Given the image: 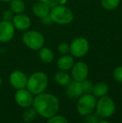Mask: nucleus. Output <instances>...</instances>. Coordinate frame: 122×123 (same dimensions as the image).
Segmentation results:
<instances>
[{
    "label": "nucleus",
    "instance_id": "nucleus-1",
    "mask_svg": "<svg viewBox=\"0 0 122 123\" xmlns=\"http://www.w3.org/2000/svg\"><path fill=\"white\" fill-rule=\"evenodd\" d=\"M32 105L39 116L47 119L56 115L59 109L58 98L50 93L43 92L36 95Z\"/></svg>",
    "mask_w": 122,
    "mask_h": 123
},
{
    "label": "nucleus",
    "instance_id": "nucleus-2",
    "mask_svg": "<svg viewBox=\"0 0 122 123\" xmlns=\"http://www.w3.org/2000/svg\"><path fill=\"white\" fill-rule=\"evenodd\" d=\"M49 83V79L45 73L36 71L28 77L26 88L33 95H39L46 90Z\"/></svg>",
    "mask_w": 122,
    "mask_h": 123
},
{
    "label": "nucleus",
    "instance_id": "nucleus-3",
    "mask_svg": "<svg viewBox=\"0 0 122 123\" xmlns=\"http://www.w3.org/2000/svg\"><path fill=\"white\" fill-rule=\"evenodd\" d=\"M49 17L53 23L59 25H67L72 23L74 13L72 10L65 5H56L50 8Z\"/></svg>",
    "mask_w": 122,
    "mask_h": 123
},
{
    "label": "nucleus",
    "instance_id": "nucleus-4",
    "mask_svg": "<svg viewBox=\"0 0 122 123\" xmlns=\"http://www.w3.org/2000/svg\"><path fill=\"white\" fill-rule=\"evenodd\" d=\"M23 44L32 50H39L44 44V37L36 30H27L22 36Z\"/></svg>",
    "mask_w": 122,
    "mask_h": 123
},
{
    "label": "nucleus",
    "instance_id": "nucleus-5",
    "mask_svg": "<svg viewBox=\"0 0 122 123\" xmlns=\"http://www.w3.org/2000/svg\"><path fill=\"white\" fill-rule=\"evenodd\" d=\"M96 107V98L92 94H84L78 98L76 109L79 114L83 117L91 114Z\"/></svg>",
    "mask_w": 122,
    "mask_h": 123
},
{
    "label": "nucleus",
    "instance_id": "nucleus-6",
    "mask_svg": "<svg viewBox=\"0 0 122 123\" xmlns=\"http://www.w3.org/2000/svg\"><path fill=\"white\" fill-rule=\"evenodd\" d=\"M96 112L101 118L110 117L116 111V104L110 96H101L96 103Z\"/></svg>",
    "mask_w": 122,
    "mask_h": 123
},
{
    "label": "nucleus",
    "instance_id": "nucleus-7",
    "mask_svg": "<svg viewBox=\"0 0 122 123\" xmlns=\"http://www.w3.org/2000/svg\"><path fill=\"white\" fill-rule=\"evenodd\" d=\"M90 50V43L88 39L84 37L75 39L70 44V53L73 57H84Z\"/></svg>",
    "mask_w": 122,
    "mask_h": 123
},
{
    "label": "nucleus",
    "instance_id": "nucleus-8",
    "mask_svg": "<svg viewBox=\"0 0 122 123\" xmlns=\"http://www.w3.org/2000/svg\"><path fill=\"white\" fill-rule=\"evenodd\" d=\"M15 28L11 21L3 19L0 21V43H8L13 39Z\"/></svg>",
    "mask_w": 122,
    "mask_h": 123
},
{
    "label": "nucleus",
    "instance_id": "nucleus-9",
    "mask_svg": "<svg viewBox=\"0 0 122 123\" xmlns=\"http://www.w3.org/2000/svg\"><path fill=\"white\" fill-rule=\"evenodd\" d=\"M89 71L90 70L87 64L83 61H79L74 64L71 68V76L74 80L81 82L88 78Z\"/></svg>",
    "mask_w": 122,
    "mask_h": 123
},
{
    "label": "nucleus",
    "instance_id": "nucleus-10",
    "mask_svg": "<svg viewBox=\"0 0 122 123\" xmlns=\"http://www.w3.org/2000/svg\"><path fill=\"white\" fill-rule=\"evenodd\" d=\"M14 99L16 103L23 108H27L33 105L34 96L33 94L27 88L17 90L14 95Z\"/></svg>",
    "mask_w": 122,
    "mask_h": 123
},
{
    "label": "nucleus",
    "instance_id": "nucleus-11",
    "mask_svg": "<svg viewBox=\"0 0 122 123\" xmlns=\"http://www.w3.org/2000/svg\"><path fill=\"white\" fill-rule=\"evenodd\" d=\"M9 83L13 88L16 90L26 88L28 82V76L21 70H14L9 75Z\"/></svg>",
    "mask_w": 122,
    "mask_h": 123
},
{
    "label": "nucleus",
    "instance_id": "nucleus-12",
    "mask_svg": "<svg viewBox=\"0 0 122 123\" xmlns=\"http://www.w3.org/2000/svg\"><path fill=\"white\" fill-rule=\"evenodd\" d=\"M11 22L15 29L18 31H27L31 26V19L29 16L23 13L14 14Z\"/></svg>",
    "mask_w": 122,
    "mask_h": 123
},
{
    "label": "nucleus",
    "instance_id": "nucleus-13",
    "mask_svg": "<svg viewBox=\"0 0 122 123\" xmlns=\"http://www.w3.org/2000/svg\"><path fill=\"white\" fill-rule=\"evenodd\" d=\"M65 92L68 97L71 99H78L83 95L84 91L82 89L81 82L76 80L70 81L66 86Z\"/></svg>",
    "mask_w": 122,
    "mask_h": 123
},
{
    "label": "nucleus",
    "instance_id": "nucleus-14",
    "mask_svg": "<svg viewBox=\"0 0 122 123\" xmlns=\"http://www.w3.org/2000/svg\"><path fill=\"white\" fill-rule=\"evenodd\" d=\"M33 14L38 18H44L49 14L50 12V7L48 5V3H43V2L38 1L36 3H34L32 8Z\"/></svg>",
    "mask_w": 122,
    "mask_h": 123
},
{
    "label": "nucleus",
    "instance_id": "nucleus-15",
    "mask_svg": "<svg viewBox=\"0 0 122 123\" xmlns=\"http://www.w3.org/2000/svg\"><path fill=\"white\" fill-rule=\"evenodd\" d=\"M75 64V60L73 56L70 55H63L61 57H59L57 61V66L60 70L67 71V70H71Z\"/></svg>",
    "mask_w": 122,
    "mask_h": 123
},
{
    "label": "nucleus",
    "instance_id": "nucleus-16",
    "mask_svg": "<svg viewBox=\"0 0 122 123\" xmlns=\"http://www.w3.org/2000/svg\"><path fill=\"white\" fill-rule=\"evenodd\" d=\"M108 91H109V86L105 82L100 81L94 85L92 94L95 97H101V96H106Z\"/></svg>",
    "mask_w": 122,
    "mask_h": 123
},
{
    "label": "nucleus",
    "instance_id": "nucleus-17",
    "mask_svg": "<svg viewBox=\"0 0 122 123\" xmlns=\"http://www.w3.org/2000/svg\"><path fill=\"white\" fill-rule=\"evenodd\" d=\"M54 80L61 86H66L71 81V77L67 71L59 70L54 74Z\"/></svg>",
    "mask_w": 122,
    "mask_h": 123
},
{
    "label": "nucleus",
    "instance_id": "nucleus-18",
    "mask_svg": "<svg viewBox=\"0 0 122 123\" xmlns=\"http://www.w3.org/2000/svg\"><path fill=\"white\" fill-rule=\"evenodd\" d=\"M25 8L26 5L23 0H11L9 2V9L14 14L23 13Z\"/></svg>",
    "mask_w": 122,
    "mask_h": 123
},
{
    "label": "nucleus",
    "instance_id": "nucleus-19",
    "mask_svg": "<svg viewBox=\"0 0 122 123\" xmlns=\"http://www.w3.org/2000/svg\"><path fill=\"white\" fill-rule=\"evenodd\" d=\"M39 58L44 63H51L54 59V52L48 47H42L39 49Z\"/></svg>",
    "mask_w": 122,
    "mask_h": 123
},
{
    "label": "nucleus",
    "instance_id": "nucleus-20",
    "mask_svg": "<svg viewBox=\"0 0 122 123\" xmlns=\"http://www.w3.org/2000/svg\"><path fill=\"white\" fill-rule=\"evenodd\" d=\"M38 113L34 107H27L25 108L24 111L23 112V119L25 122H32L35 120Z\"/></svg>",
    "mask_w": 122,
    "mask_h": 123
},
{
    "label": "nucleus",
    "instance_id": "nucleus-21",
    "mask_svg": "<svg viewBox=\"0 0 122 123\" xmlns=\"http://www.w3.org/2000/svg\"><path fill=\"white\" fill-rule=\"evenodd\" d=\"M121 0H101L100 5L104 9L112 11L119 7Z\"/></svg>",
    "mask_w": 122,
    "mask_h": 123
},
{
    "label": "nucleus",
    "instance_id": "nucleus-22",
    "mask_svg": "<svg viewBox=\"0 0 122 123\" xmlns=\"http://www.w3.org/2000/svg\"><path fill=\"white\" fill-rule=\"evenodd\" d=\"M82 85V89L85 94H92L93 89H94V84L91 80H85L81 81Z\"/></svg>",
    "mask_w": 122,
    "mask_h": 123
},
{
    "label": "nucleus",
    "instance_id": "nucleus-23",
    "mask_svg": "<svg viewBox=\"0 0 122 123\" xmlns=\"http://www.w3.org/2000/svg\"><path fill=\"white\" fill-rule=\"evenodd\" d=\"M46 123H68V121L64 117L60 115H54V117L48 119Z\"/></svg>",
    "mask_w": 122,
    "mask_h": 123
},
{
    "label": "nucleus",
    "instance_id": "nucleus-24",
    "mask_svg": "<svg viewBox=\"0 0 122 123\" xmlns=\"http://www.w3.org/2000/svg\"><path fill=\"white\" fill-rule=\"evenodd\" d=\"M113 78L116 81L122 83V65L117 66L113 71Z\"/></svg>",
    "mask_w": 122,
    "mask_h": 123
},
{
    "label": "nucleus",
    "instance_id": "nucleus-25",
    "mask_svg": "<svg viewBox=\"0 0 122 123\" xmlns=\"http://www.w3.org/2000/svg\"><path fill=\"white\" fill-rule=\"evenodd\" d=\"M57 49L59 54L63 55H68L70 53V44L65 42H62L58 45Z\"/></svg>",
    "mask_w": 122,
    "mask_h": 123
},
{
    "label": "nucleus",
    "instance_id": "nucleus-26",
    "mask_svg": "<svg viewBox=\"0 0 122 123\" xmlns=\"http://www.w3.org/2000/svg\"><path fill=\"white\" fill-rule=\"evenodd\" d=\"M67 0H49L48 2V5L51 8L56 6V5H65Z\"/></svg>",
    "mask_w": 122,
    "mask_h": 123
},
{
    "label": "nucleus",
    "instance_id": "nucleus-27",
    "mask_svg": "<svg viewBox=\"0 0 122 123\" xmlns=\"http://www.w3.org/2000/svg\"><path fill=\"white\" fill-rule=\"evenodd\" d=\"M85 122L87 123H98L99 121L98 117H96V116H94V115H92V113H91V114H90V115L86 116V118H85Z\"/></svg>",
    "mask_w": 122,
    "mask_h": 123
},
{
    "label": "nucleus",
    "instance_id": "nucleus-28",
    "mask_svg": "<svg viewBox=\"0 0 122 123\" xmlns=\"http://www.w3.org/2000/svg\"><path fill=\"white\" fill-rule=\"evenodd\" d=\"M13 14L14 13L11 11V10H6V11L3 12V18L4 20H8V21H12L13 18Z\"/></svg>",
    "mask_w": 122,
    "mask_h": 123
},
{
    "label": "nucleus",
    "instance_id": "nucleus-29",
    "mask_svg": "<svg viewBox=\"0 0 122 123\" xmlns=\"http://www.w3.org/2000/svg\"><path fill=\"white\" fill-rule=\"evenodd\" d=\"M42 19V23L45 24V25H49V24H52V20H51V18L49 17V14L47 15V16L44 17V18H41Z\"/></svg>",
    "mask_w": 122,
    "mask_h": 123
},
{
    "label": "nucleus",
    "instance_id": "nucleus-30",
    "mask_svg": "<svg viewBox=\"0 0 122 123\" xmlns=\"http://www.w3.org/2000/svg\"><path fill=\"white\" fill-rule=\"evenodd\" d=\"M39 2H43V3H47L48 2H49V0H38Z\"/></svg>",
    "mask_w": 122,
    "mask_h": 123
},
{
    "label": "nucleus",
    "instance_id": "nucleus-31",
    "mask_svg": "<svg viewBox=\"0 0 122 123\" xmlns=\"http://www.w3.org/2000/svg\"><path fill=\"white\" fill-rule=\"evenodd\" d=\"M1 2H3V3H9L11 0H0Z\"/></svg>",
    "mask_w": 122,
    "mask_h": 123
},
{
    "label": "nucleus",
    "instance_id": "nucleus-32",
    "mask_svg": "<svg viewBox=\"0 0 122 123\" xmlns=\"http://www.w3.org/2000/svg\"><path fill=\"white\" fill-rule=\"evenodd\" d=\"M98 123H110V122H107V121H101V122H99Z\"/></svg>",
    "mask_w": 122,
    "mask_h": 123
},
{
    "label": "nucleus",
    "instance_id": "nucleus-33",
    "mask_svg": "<svg viewBox=\"0 0 122 123\" xmlns=\"http://www.w3.org/2000/svg\"><path fill=\"white\" fill-rule=\"evenodd\" d=\"M81 123H87V122H81Z\"/></svg>",
    "mask_w": 122,
    "mask_h": 123
},
{
    "label": "nucleus",
    "instance_id": "nucleus-34",
    "mask_svg": "<svg viewBox=\"0 0 122 123\" xmlns=\"http://www.w3.org/2000/svg\"><path fill=\"white\" fill-rule=\"evenodd\" d=\"M26 123H27V122H26ZM28 123H31V122H28Z\"/></svg>",
    "mask_w": 122,
    "mask_h": 123
}]
</instances>
